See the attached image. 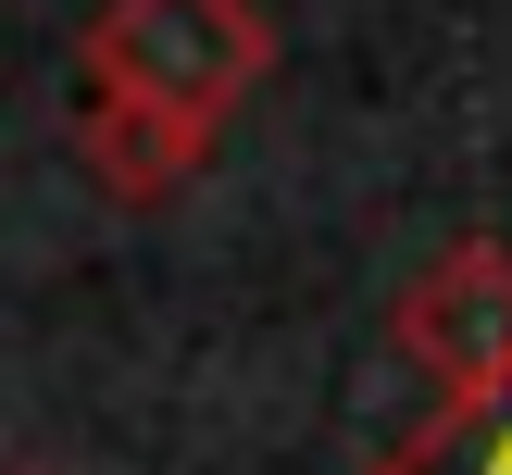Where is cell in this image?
Instances as JSON below:
<instances>
[{"label":"cell","instance_id":"cell-1","mask_svg":"<svg viewBox=\"0 0 512 475\" xmlns=\"http://www.w3.org/2000/svg\"><path fill=\"white\" fill-rule=\"evenodd\" d=\"M75 63H88V88H75V163H88L100 200L150 213V200H175L213 163L238 100L275 75V13L263 0H100Z\"/></svg>","mask_w":512,"mask_h":475},{"label":"cell","instance_id":"cell-2","mask_svg":"<svg viewBox=\"0 0 512 475\" xmlns=\"http://www.w3.org/2000/svg\"><path fill=\"white\" fill-rule=\"evenodd\" d=\"M400 363L425 375L438 400H475L512 375V238H450L413 288L388 300Z\"/></svg>","mask_w":512,"mask_h":475},{"label":"cell","instance_id":"cell-3","mask_svg":"<svg viewBox=\"0 0 512 475\" xmlns=\"http://www.w3.org/2000/svg\"><path fill=\"white\" fill-rule=\"evenodd\" d=\"M363 475H512V375L475 400H425V425L388 438Z\"/></svg>","mask_w":512,"mask_h":475},{"label":"cell","instance_id":"cell-4","mask_svg":"<svg viewBox=\"0 0 512 475\" xmlns=\"http://www.w3.org/2000/svg\"><path fill=\"white\" fill-rule=\"evenodd\" d=\"M0 475H50V463H0Z\"/></svg>","mask_w":512,"mask_h":475}]
</instances>
